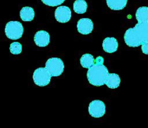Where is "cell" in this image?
<instances>
[{
  "mask_svg": "<svg viewBox=\"0 0 148 128\" xmlns=\"http://www.w3.org/2000/svg\"><path fill=\"white\" fill-rule=\"evenodd\" d=\"M20 16L23 21H31L35 17V12L31 7H25L21 9Z\"/></svg>",
  "mask_w": 148,
  "mask_h": 128,
  "instance_id": "13",
  "label": "cell"
},
{
  "mask_svg": "<svg viewBox=\"0 0 148 128\" xmlns=\"http://www.w3.org/2000/svg\"><path fill=\"white\" fill-rule=\"evenodd\" d=\"M108 8L113 10H121L126 8L128 0H106Z\"/></svg>",
  "mask_w": 148,
  "mask_h": 128,
  "instance_id": "12",
  "label": "cell"
},
{
  "mask_svg": "<svg viewBox=\"0 0 148 128\" xmlns=\"http://www.w3.org/2000/svg\"><path fill=\"white\" fill-rule=\"evenodd\" d=\"M51 76L46 68H38L33 74L34 83L39 87H45L49 85L51 80Z\"/></svg>",
  "mask_w": 148,
  "mask_h": 128,
  "instance_id": "5",
  "label": "cell"
},
{
  "mask_svg": "<svg viewBox=\"0 0 148 128\" xmlns=\"http://www.w3.org/2000/svg\"><path fill=\"white\" fill-rule=\"evenodd\" d=\"M136 19L138 23L148 22V8L141 7L136 12Z\"/></svg>",
  "mask_w": 148,
  "mask_h": 128,
  "instance_id": "14",
  "label": "cell"
},
{
  "mask_svg": "<svg viewBox=\"0 0 148 128\" xmlns=\"http://www.w3.org/2000/svg\"><path fill=\"white\" fill-rule=\"evenodd\" d=\"M125 43L131 47H137L148 42V22L138 23L124 34Z\"/></svg>",
  "mask_w": 148,
  "mask_h": 128,
  "instance_id": "1",
  "label": "cell"
},
{
  "mask_svg": "<svg viewBox=\"0 0 148 128\" xmlns=\"http://www.w3.org/2000/svg\"><path fill=\"white\" fill-rule=\"evenodd\" d=\"M105 104L99 100H95L91 102L89 105V113L92 117L100 118L105 114Z\"/></svg>",
  "mask_w": 148,
  "mask_h": 128,
  "instance_id": "6",
  "label": "cell"
},
{
  "mask_svg": "<svg viewBox=\"0 0 148 128\" xmlns=\"http://www.w3.org/2000/svg\"><path fill=\"white\" fill-rule=\"evenodd\" d=\"M87 8V3L85 0H76L73 3V10L77 14L85 13Z\"/></svg>",
  "mask_w": 148,
  "mask_h": 128,
  "instance_id": "15",
  "label": "cell"
},
{
  "mask_svg": "<svg viewBox=\"0 0 148 128\" xmlns=\"http://www.w3.org/2000/svg\"><path fill=\"white\" fill-rule=\"evenodd\" d=\"M23 31V26L19 21H10L5 26L7 37L12 40H17L22 37Z\"/></svg>",
  "mask_w": 148,
  "mask_h": 128,
  "instance_id": "3",
  "label": "cell"
},
{
  "mask_svg": "<svg viewBox=\"0 0 148 128\" xmlns=\"http://www.w3.org/2000/svg\"><path fill=\"white\" fill-rule=\"evenodd\" d=\"M142 52L145 55H148V42L142 45Z\"/></svg>",
  "mask_w": 148,
  "mask_h": 128,
  "instance_id": "19",
  "label": "cell"
},
{
  "mask_svg": "<svg viewBox=\"0 0 148 128\" xmlns=\"http://www.w3.org/2000/svg\"><path fill=\"white\" fill-rule=\"evenodd\" d=\"M121 84L120 76L117 74H108L105 85L110 89H116L119 87Z\"/></svg>",
  "mask_w": 148,
  "mask_h": 128,
  "instance_id": "11",
  "label": "cell"
},
{
  "mask_svg": "<svg viewBox=\"0 0 148 128\" xmlns=\"http://www.w3.org/2000/svg\"><path fill=\"white\" fill-rule=\"evenodd\" d=\"M45 68L52 76H59L63 72L65 66L60 58H52L47 60Z\"/></svg>",
  "mask_w": 148,
  "mask_h": 128,
  "instance_id": "4",
  "label": "cell"
},
{
  "mask_svg": "<svg viewBox=\"0 0 148 128\" xmlns=\"http://www.w3.org/2000/svg\"><path fill=\"white\" fill-rule=\"evenodd\" d=\"M10 50L13 55H19L22 52V45L19 42H13L10 45Z\"/></svg>",
  "mask_w": 148,
  "mask_h": 128,
  "instance_id": "17",
  "label": "cell"
},
{
  "mask_svg": "<svg viewBox=\"0 0 148 128\" xmlns=\"http://www.w3.org/2000/svg\"><path fill=\"white\" fill-rule=\"evenodd\" d=\"M65 0H42L45 5L49 7H56L62 5Z\"/></svg>",
  "mask_w": 148,
  "mask_h": 128,
  "instance_id": "18",
  "label": "cell"
},
{
  "mask_svg": "<svg viewBox=\"0 0 148 128\" xmlns=\"http://www.w3.org/2000/svg\"><path fill=\"white\" fill-rule=\"evenodd\" d=\"M55 17L57 21L62 23L68 22L71 18V10L67 6H60L55 10Z\"/></svg>",
  "mask_w": 148,
  "mask_h": 128,
  "instance_id": "7",
  "label": "cell"
},
{
  "mask_svg": "<svg viewBox=\"0 0 148 128\" xmlns=\"http://www.w3.org/2000/svg\"><path fill=\"white\" fill-rule=\"evenodd\" d=\"M94 28V23L89 18H82L77 23V29L79 33L83 35H87L92 33Z\"/></svg>",
  "mask_w": 148,
  "mask_h": 128,
  "instance_id": "8",
  "label": "cell"
},
{
  "mask_svg": "<svg viewBox=\"0 0 148 128\" xmlns=\"http://www.w3.org/2000/svg\"><path fill=\"white\" fill-rule=\"evenodd\" d=\"M50 36L49 33L45 31H39L34 36V42L37 46L40 47H45L49 44Z\"/></svg>",
  "mask_w": 148,
  "mask_h": 128,
  "instance_id": "9",
  "label": "cell"
},
{
  "mask_svg": "<svg viewBox=\"0 0 148 128\" xmlns=\"http://www.w3.org/2000/svg\"><path fill=\"white\" fill-rule=\"evenodd\" d=\"M119 47V43L116 38L107 37L102 42V48L108 53H113L116 52Z\"/></svg>",
  "mask_w": 148,
  "mask_h": 128,
  "instance_id": "10",
  "label": "cell"
},
{
  "mask_svg": "<svg viewBox=\"0 0 148 128\" xmlns=\"http://www.w3.org/2000/svg\"><path fill=\"white\" fill-rule=\"evenodd\" d=\"M108 74V69L103 64H94L87 72L88 81L94 86H102L105 84Z\"/></svg>",
  "mask_w": 148,
  "mask_h": 128,
  "instance_id": "2",
  "label": "cell"
},
{
  "mask_svg": "<svg viewBox=\"0 0 148 128\" xmlns=\"http://www.w3.org/2000/svg\"><path fill=\"white\" fill-rule=\"evenodd\" d=\"M80 63L82 67L89 69L95 64V58L91 54H84L81 58Z\"/></svg>",
  "mask_w": 148,
  "mask_h": 128,
  "instance_id": "16",
  "label": "cell"
}]
</instances>
